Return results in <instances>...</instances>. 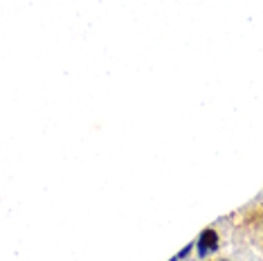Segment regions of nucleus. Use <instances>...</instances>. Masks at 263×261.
Wrapping results in <instances>:
<instances>
[{
	"label": "nucleus",
	"mask_w": 263,
	"mask_h": 261,
	"mask_svg": "<svg viewBox=\"0 0 263 261\" xmlns=\"http://www.w3.org/2000/svg\"><path fill=\"white\" fill-rule=\"evenodd\" d=\"M171 261H180V259H178V254H176V257H173V259H171Z\"/></svg>",
	"instance_id": "obj_3"
},
{
	"label": "nucleus",
	"mask_w": 263,
	"mask_h": 261,
	"mask_svg": "<svg viewBox=\"0 0 263 261\" xmlns=\"http://www.w3.org/2000/svg\"><path fill=\"white\" fill-rule=\"evenodd\" d=\"M196 248H198V259H205L209 252H216V250H218V232L211 230V228L203 230L198 234Z\"/></svg>",
	"instance_id": "obj_1"
},
{
	"label": "nucleus",
	"mask_w": 263,
	"mask_h": 261,
	"mask_svg": "<svg viewBox=\"0 0 263 261\" xmlns=\"http://www.w3.org/2000/svg\"><path fill=\"white\" fill-rule=\"evenodd\" d=\"M193 246H196V243H189V246H185L182 248V250L178 252V259H187L191 254V250H193Z\"/></svg>",
	"instance_id": "obj_2"
},
{
	"label": "nucleus",
	"mask_w": 263,
	"mask_h": 261,
	"mask_svg": "<svg viewBox=\"0 0 263 261\" xmlns=\"http://www.w3.org/2000/svg\"><path fill=\"white\" fill-rule=\"evenodd\" d=\"M218 261H230V259H218Z\"/></svg>",
	"instance_id": "obj_4"
}]
</instances>
